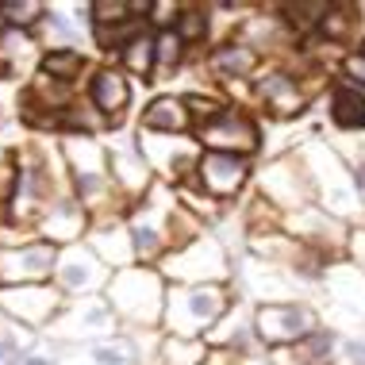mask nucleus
I'll use <instances>...</instances> for the list:
<instances>
[{
    "label": "nucleus",
    "mask_w": 365,
    "mask_h": 365,
    "mask_svg": "<svg viewBox=\"0 0 365 365\" xmlns=\"http://www.w3.org/2000/svg\"><path fill=\"white\" fill-rule=\"evenodd\" d=\"M292 150L304 162V170H308L315 204H319L323 212H331L334 220L361 227L365 223V200H361L358 185H354V170H350L346 158H342L339 146H331L327 139H319V135H308V139H300V146H292Z\"/></svg>",
    "instance_id": "nucleus-1"
},
{
    "label": "nucleus",
    "mask_w": 365,
    "mask_h": 365,
    "mask_svg": "<svg viewBox=\"0 0 365 365\" xmlns=\"http://www.w3.org/2000/svg\"><path fill=\"white\" fill-rule=\"evenodd\" d=\"M62 158L66 173H70L73 196L88 208L93 220L108 215H123L120 204H127L112 181V165H108V146L96 135H62Z\"/></svg>",
    "instance_id": "nucleus-2"
},
{
    "label": "nucleus",
    "mask_w": 365,
    "mask_h": 365,
    "mask_svg": "<svg viewBox=\"0 0 365 365\" xmlns=\"http://www.w3.org/2000/svg\"><path fill=\"white\" fill-rule=\"evenodd\" d=\"M165 292H170V281L158 273V265H131L115 273L104 296L120 315L123 331H162Z\"/></svg>",
    "instance_id": "nucleus-3"
},
{
    "label": "nucleus",
    "mask_w": 365,
    "mask_h": 365,
    "mask_svg": "<svg viewBox=\"0 0 365 365\" xmlns=\"http://www.w3.org/2000/svg\"><path fill=\"white\" fill-rule=\"evenodd\" d=\"M235 284H170L165 292V315H162V334L177 339H204L215 323L231 312Z\"/></svg>",
    "instance_id": "nucleus-4"
},
{
    "label": "nucleus",
    "mask_w": 365,
    "mask_h": 365,
    "mask_svg": "<svg viewBox=\"0 0 365 365\" xmlns=\"http://www.w3.org/2000/svg\"><path fill=\"white\" fill-rule=\"evenodd\" d=\"M177 212H181V200H177V189L165 181H154L150 192L127 212V227H131V242H135L139 265H158L173 250Z\"/></svg>",
    "instance_id": "nucleus-5"
},
{
    "label": "nucleus",
    "mask_w": 365,
    "mask_h": 365,
    "mask_svg": "<svg viewBox=\"0 0 365 365\" xmlns=\"http://www.w3.org/2000/svg\"><path fill=\"white\" fill-rule=\"evenodd\" d=\"M158 273L170 284H231V277H235L227 242L212 227L204 235H196L192 242H185L181 250L165 254L158 262Z\"/></svg>",
    "instance_id": "nucleus-6"
},
{
    "label": "nucleus",
    "mask_w": 365,
    "mask_h": 365,
    "mask_svg": "<svg viewBox=\"0 0 365 365\" xmlns=\"http://www.w3.org/2000/svg\"><path fill=\"white\" fill-rule=\"evenodd\" d=\"M120 331V315L112 312L108 296H81V300L62 304V312L51 319L43 339H51L54 346H93V342H104Z\"/></svg>",
    "instance_id": "nucleus-7"
},
{
    "label": "nucleus",
    "mask_w": 365,
    "mask_h": 365,
    "mask_svg": "<svg viewBox=\"0 0 365 365\" xmlns=\"http://www.w3.org/2000/svg\"><path fill=\"white\" fill-rule=\"evenodd\" d=\"M192 135L204 150H223V154H242V158H254L265 143L262 120L254 115V108H242L235 101H223L220 112H212L204 123L192 127Z\"/></svg>",
    "instance_id": "nucleus-8"
},
{
    "label": "nucleus",
    "mask_w": 365,
    "mask_h": 365,
    "mask_svg": "<svg viewBox=\"0 0 365 365\" xmlns=\"http://www.w3.org/2000/svg\"><path fill=\"white\" fill-rule=\"evenodd\" d=\"M254 189H258V200H265L281 215H292V212L315 204L308 170H304V162L296 158V150L281 154V158H269L262 170H254Z\"/></svg>",
    "instance_id": "nucleus-9"
},
{
    "label": "nucleus",
    "mask_w": 365,
    "mask_h": 365,
    "mask_svg": "<svg viewBox=\"0 0 365 365\" xmlns=\"http://www.w3.org/2000/svg\"><path fill=\"white\" fill-rule=\"evenodd\" d=\"M135 139H139V150H143L146 165L154 170L158 181L177 189V185L196 177V165H200V154H204L196 135H150V131L135 127Z\"/></svg>",
    "instance_id": "nucleus-10"
},
{
    "label": "nucleus",
    "mask_w": 365,
    "mask_h": 365,
    "mask_svg": "<svg viewBox=\"0 0 365 365\" xmlns=\"http://www.w3.org/2000/svg\"><path fill=\"white\" fill-rule=\"evenodd\" d=\"M319 327H323V319L312 300H284V304H262V308H254V331H258L265 350L296 346V342H304Z\"/></svg>",
    "instance_id": "nucleus-11"
},
{
    "label": "nucleus",
    "mask_w": 365,
    "mask_h": 365,
    "mask_svg": "<svg viewBox=\"0 0 365 365\" xmlns=\"http://www.w3.org/2000/svg\"><path fill=\"white\" fill-rule=\"evenodd\" d=\"M312 101V88L300 73L284 70V66H262L258 77L250 81V104H258L273 120H296Z\"/></svg>",
    "instance_id": "nucleus-12"
},
{
    "label": "nucleus",
    "mask_w": 365,
    "mask_h": 365,
    "mask_svg": "<svg viewBox=\"0 0 365 365\" xmlns=\"http://www.w3.org/2000/svg\"><path fill=\"white\" fill-rule=\"evenodd\" d=\"M115 269L93 254L88 242H73L58 250V265H54V289L66 296V300H81V296H104L108 284H112Z\"/></svg>",
    "instance_id": "nucleus-13"
},
{
    "label": "nucleus",
    "mask_w": 365,
    "mask_h": 365,
    "mask_svg": "<svg viewBox=\"0 0 365 365\" xmlns=\"http://www.w3.org/2000/svg\"><path fill=\"white\" fill-rule=\"evenodd\" d=\"M281 227L292 235L296 242L312 246V250L327 254V258L342 262L346 258V242H350V223L334 220L331 212H323L319 204H308V208L292 212V215H281Z\"/></svg>",
    "instance_id": "nucleus-14"
},
{
    "label": "nucleus",
    "mask_w": 365,
    "mask_h": 365,
    "mask_svg": "<svg viewBox=\"0 0 365 365\" xmlns=\"http://www.w3.org/2000/svg\"><path fill=\"white\" fill-rule=\"evenodd\" d=\"M231 284L242 292V300L254 304V308H262V304L304 300V284L296 281L289 269H281V265H269V262H262V258H250V254H242L239 277H235Z\"/></svg>",
    "instance_id": "nucleus-15"
},
{
    "label": "nucleus",
    "mask_w": 365,
    "mask_h": 365,
    "mask_svg": "<svg viewBox=\"0 0 365 365\" xmlns=\"http://www.w3.org/2000/svg\"><path fill=\"white\" fill-rule=\"evenodd\" d=\"M66 296L54 289V281L46 284H16V289H0V312L19 327L43 334L51 327V319L62 312Z\"/></svg>",
    "instance_id": "nucleus-16"
},
{
    "label": "nucleus",
    "mask_w": 365,
    "mask_h": 365,
    "mask_svg": "<svg viewBox=\"0 0 365 365\" xmlns=\"http://www.w3.org/2000/svg\"><path fill=\"white\" fill-rule=\"evenodd\" d=\"M108 165H112V181L115 189H120V196L127 204H139L146 192H150V185L158 181L154 170L146 165V158L139 150V139L127 131H115V139L108 143Z\"/></svg>",
    "instance_id": "nucleus-17"
},
{
    "label": "nucleus",
    "mask_w": 365,
    "mask_h": 365,
    "mask_svg": "<svg viewBox=\"0 0 365 365\" xmlns=\"http://www.w3.org/2000/svg\"><path fill=\"white\" fill-rule=\"evenodd\" d=\"M196 181H200V189L208 192L215 204L235 200V196H239L246 185L254 181L250 158L223 154V150H204L200 154V165H196Z\"/></svg>",
    "instance_id": "nucleus-18"
},
{
    "label": "nucleus",
    "mask_w": 365,
    "mask_h": 365,
    "mask_svg": "<svg viewBox=\"0 0 365 365\" xmlns=\"http://www.w3.org/2000/svg\"><path fill=\"white\" fill-rule=\"evenodd\" d=\"M85 101L96 115H104L112 127H120L127 108H131V77H127L115 62L112 66H96V70L88 73Z\"/></svg>",
    "instance_id": "nucleus-19"
},
{
    "label": "nucleus",
    "mask_w": 365,
    "mask_h": 365,
    "mask_svg": "<svg viewBox=\"0 0 365 365\" xmlns=\"http://www.w3.org/2000/svg\"><path fill=\"white\" fill-rule=\"evenodd\" d=\"M88 227H93V215H88V208L77 200L73 192H66V196H58V200H54L43 215H38L35 231H38V239L54 242L58 250H62V246L85 242Z\"/></svg>",
    "instance_id": "nucleus-20"
},
{
    "label": "nucleus",
    "mask_w": 365,
    "mask_h": 365,
    "mask_svg": "<svg viewBox=\"0 0 365 365\" xmlns=\"http://www.w3.org/2000/svg\"><path fill=\"white\" fill-rule=\"evenodd\" d=\"M85 242L93 246V254L101 258L108 269H131L139 265L135 258V242H131V227H127V215H108V220H93Z\"/></svg>",
    "instance_id": "nucleus-21"
},
{
    "label": "nucleus",
    "mask_w": 365,
    "mask_h": 365,
    "mask_svg": "<svg viewBox=\"0 0 365 365\" xmlns=\"http://www.w3.org/2000/svg\"><path fill=\"white\" fill-rule=\"evenodd\" d=\"M204 66H208V73L215 77V81H223V88H231L239 81H254V77H258L262 54L235 38V43H215L212 54L204 58Z\"/></svg>",
    "instance_id": "nucleus-22"
},
{
    "label": "nucleus",
    "mask_w": 365,
    "mask_h": 365,
    "mask_svg": "<svg viewBox=\"0 0 365 365\" xmlns=\"http://www.w3.org/2000/svg\"><path fill=\"white\" fill-rule=\"evenodd\" d=\"M139 131H150V135H192L189 101L177 96V93L154 96V101L143 108V115H139Z\"/></svg>",
    "instance_id": "nucleus-23"
},
{
    "label": "nucleus",
    "mask_w": 365,
    "mask_h": 365,
    "mask_svg": "<svg viewBox=\"0 0 365 365\" xmlns=\"http://www.w3.org/2000/svg\"><path fill=\"white\" fill-rule=\"evenodd\" d=\"M327 120L334 131L342 135H354V131H365V85L358 81H334L331 96H327Z\"/></svg>",
    "instance_id": "nucleus-24"
},
{
    "label": "nucleus",
    "mask_w": 365,
    "mask_h": 365,
    "mask_svg": "<svg viewBox=\"0 0 365 365\" xmlns=\"http://www.w3.org/2000/svg\"><path fill=\"white\" fill-rule=\"evenodd\" d=\"M115 66H120L127 77H143V81H150V77L158 73V43H154V31L131 38V43L115 54Z\"/></svg>",
    "instance_id": "nucleus-25"
},
{
    "label": "nucleus",
    "mask_w": 365,
    "mask_h": 365,
    "mask_svg": "<svg viewBox=\"0 0 365 365\" xmlns=\"http://www.w3.org/2000/svg\"><path fill=\"white\" fill-rule=\"evenodd\" d=\"M85 70H88V51H46L38 58V73L54 77V81H62V85H77Z\"/></svg>",
    "instance_id": "nucleus-26"
},
{
    "label": "nucleus",
    "mask_w": 365,
    "mask_h": 365,
    "mask_svg": "<svg viewBox=\"0 0 365 365\" xmlns=\"http://www.w3.org/2000/svg\"><path fill=\"white\" fill-rule=\"evenodd\" d=\"M212 346L204 339H177V334H162L158 346V361L162 365H204Z\"/></svg>",
    "instance_id": "nucleus-27"
},
{
    "label": "nucleus",
    "mask_w": 365,
    "mask_h": 365,
    "mask_svg": "<svg viewBox=\"0 0 365 365\" xmlns=\"http://www.w3.org/2000/svg\"><path fill=\"white\" fill-rule=\"evenodd\" d=\"M327 12H331V4L312 0V4H284L281 19H284V27H289L292 35H315V31H319V24L327 19Z\"/></svg>",
    "instance_id": "nucleus-28"
},
{
    "label": "nucleus",
    "mask_w": 365,
    "mask_h": 365,
    "mask_svg": "<svg viewBox=\"0 0 365 365\" xmlns=\"http://www.w3.org/2000/svg\"><path fill=\"white\" fill-rule=\"evenodd\" d=\"M212 27H215L212 24V8H181L173 31L181 35L185 46H196V43H204V38L212 35Z\"/></svg>",
    "instance_id": "nucleus-29"
},
{
    "label": "nucleus",
    "mask_w": 365,
    "mask_h": 365,
    "mask_svg": "<svg viewBox=\"0 0 365 365\" xmlns=\"http://www.w3.org/2000/svg\"><path fill=\"white\" fill-rule=\"evenodd\" d=\"M43 16H46V4H38V0H24V4H0V19H4V27L8 31H35L38 24H43Z\"/></svg>",
    "instance_id": "nucleus-30"
},
{
    "label": "nucleus",
    "mask_w": 365,
    "mask_h": 365,
    "mask_svg": "<svg viewBox=\"0 0 365 365\" xmlns=\"http://www.w3.org/2000/svg\"><path fill=\"white\" fill-rule=\"evenodd\" d=\"M88 19L93 27H120L127 19H139L131 8V0H93L88 4Z\"/></svg>",
    "instance_id": "nucleus-31"
},
{
    "label": "nucleus",
    "mask_w": 365,
    "mask_h": 365,
    "mask_svg": "<svg viewBox=\"0 0 365 365\" xmlns=\"http://www.w3.org/2000/svg\"><path fill=\"white\" fill-rule=\"evenodd\" d=\"M154 43H158V73H170L185 62V51H189V46L181 43V35H177L173 27L170 31H154Z\"/></svg>",
    "instance_id": "nucleus-32"
},
{
    "label": "nucleus",
    "mask_w": 365,
    "mask_h": 365,
    "mask_svg": "<svg viewBox=\"0 0 365 365\" xmlns=\"http://www.w3.org/2000/svg\"><path fill=\"white\" fill-rule=\"evenodd\" d=\"M35 346V331H24L19 323H12L4 334H0V365H19L24 350Z\"/></svg>",
    "instance_id": "nucleus-33"
},
{
    "label": "nucleus",
    "mask_w": 365,
    "mask_h": 365,
    "mask_svg": "<svg viewBox=\"0 0 365 365\" xmlns=\"http://www.w3.org/2000/svg\"><path fill=\"white\" fill-rule=\"evenodd\" d=\"M339 365H365V334L358 331L339 334Z\"/></svg>",
    "instance_id": "nucleus-34"
},
{
    "label": "nucleus",
    "mask_w": 365,
    "mask_h": 365,
    "mask_svg": "<svg viewBox=\"0 0 365 365\" xmlns=\"http://www.w3.org/2000/svg\"><path fill=\"white\" fill-rule=\"evenodd\" d=\"M342 70H346V81L365 85V38H361V43H354L350 51H346V58H342Z\"/></svg>",
    "instance_id": "nucleus-35"
},
{
    "label": "nucleus",
    "mask_w": 365,
    "mask_h": 365,
    "mask_svg": "<svg viewBox=\"0 0 365 365\" xmlns=\"http://www.w3.org/2000/svg\"><path fill=\"white\" fill-rule=\"evenodd\" d=\"M346 262H354L358 269L365 273V223L350 231V242H346Z\"/></svg>",
    "instance_id": "nucleus-36"
},
{
    "label": "nucleus",
    "mask_w": 365,
    "mask_h": 365,
    "mask_svg": "<svg viewBox=\"0 0 365 365\" xmlns=\"http://www.w3.org/2000/svg\"><path fill=\"white\" fill-rule=\"evenodd\" d=\"M4 31H8V27H4V19H0V35H4Z\"/></svg>",
    "instance_id": "nucleus-37"
}]
</instances>
